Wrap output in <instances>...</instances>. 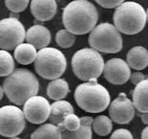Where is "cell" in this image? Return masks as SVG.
Returning a JSON list of instances; mask_svg holds the SVG:
<instances>
[{
	"mask_svg": "<svg viewBox=\"0 0 148 139\" xmlns=\"http://www.w3.org/2000/svg\"><path fill=\"white\" fill-rule=\"evenodd\" d=\"M26 127L23 112L16 105H4L0 108V135L6 138L21 134Z\"/></svg>",
	"mask_w": 148,
	"mask_h": 139,
	"instance_id": "cell-8",
	"label": "cell"
},
{
	"mask_svg": "<svg viewBox=\"0 0 148 139\" xmlns=\"http://www.w3.org/2000/svg\"><path fill=\"white\" fill-rule=\"evenodd\" d=\"M26 29L17 17H7L0 20V49L12 50L23 43Z\"/></svg>",
	"mask_w": 148,
	"mask_h": 139,
	"instance_id": "cell-9",
	"label": "cell"
},
{
	"mask_svg": "<svg viewBox=\"0 0 148 139\" xmlns=\"http://www.w3.org/2000/svg\"><path fill=\"white\" fill-rule=\"evenodd\" d=\"M31 139H61V131L53 123H45L32 133Z\"/></svg>",
	"mask_w": 148,
	"mask_h": 139,
	"instance_id": "cell-21",
	"label": "cell"
},
{
	"mask_svg": "<svg viewBox=\"0 0 148 139\" xmlns=\"http://www.w3.org/2000/svg\"><path fill=\"white\" fill-rule=\"evenodd\" d=\"M127 64L130 68L138 71L145 69L148 65V51L143 46H134L127 53Z\"/></svg>",
	"mask_w": 148,
	"mask_h": 139,
	"instance_id": "cell-16",
	"label": "cell"
},
{
	"mask_svg": "<svg viewBox=\"0 0 148 139\" xmlns=\"http://www.w3.org/2000/svg\"><path fill=\"white\" fill-rule=\"evenodd\" d=\"M109 105L110 119L114 123L127 124L130 123L135 116V107L132 101L128 99L124 93H120Z\"/></svg>",
	"mask_w": 148,
	"mask_h": 139,
	"instance_id": "cell-11",
	"label": "cell"
},
{
	"mask_svg": "<svg viewBox=\"0 0 148 139\" xmlns=\"http://www.w3.org/2000/svg\"><path fill=\"white\" fill-rule=\"evenodd\" d=\"M102 73L111 84L123 85L129 80L131 69L123 59L113 58L105 63Z\"/></svg>",
	"mask_w": 148,
	"mask_h": 139,
	"instance_id": "cell-12",
	"label": "cell"
},
{
	"mask_svg": "<svg viewBox=\"0 0 148 139\" xmlns=\"http://www.w3.org/2000/svg\"><path fill=\"white\" fill-rule=\"evenodd\" d=\"M110 139H133V136L129 130L119 128L111 134Z\"/></svg>",
	"mask_w": 148,
	"mask_h": 139,
	"instance_id": "cell-27",
	"label": "cell"
},
{
	"mask_svg": "<svg viewBox=\"0 0 148 139\" xmlns=\"http://www.w3.org/2000/svg\"><path fill=\"white\" fill-rule=\"evenodd\" d=\"M146 78H147L146 76L143 74V73H141V72H135L133 73H131L130 77H129L131 82H132V84H134V85H137L139 82H141L142 81L145 80Z\"/></svg>",
	"mask_w": 148,
	"mask_h": 139,
	"instance_id": "cell-29",
	"label": "cell"
},
{
	"mask_svg": "<svg viewBox=\"0 0 148 139\" xmlns=\"http://www.w3.org/2000/svg\"><path fill=\"white\" fill-rule=\"evenodd\" d=\"M73 113H74V109L70 102L64 100L55 101L52 105H50L49 119L51 123L58 127L62 124L64 118Z\"/></svg>",
	"mask_w": 148,
	"mask_h": 139,
	"instance_id": "cell-15",
	"label": "cell"
},
{
	"mask_svg": "<svg viewBox=\"0 0 148 139\" xmlns=\"http://www.w3.org/2000/svg\"><path fill=\"white\" fill-rule=\"evenodd\" d=\"M141 139H148V128L147 126L146 128H144V129L142 132L141 134Z\"/></svg>",
	"mask_w": 148,
	"mask_h": 139,
	"instance_id": "cell-31",
	"label": "cell"
},
{
	"mask_svg": "<svg viewBox=\"0 0 148 139\" xmlns=\"http://www.w3.org/2000/svg\"><path fill=\"white\" fill-rule=\"evenodd\" d=\"M92 118L90 116H84L80 118L81 125L75 131L60 130L61 139H92V129L91 122Z\"/></svg>",
	"mask_w": 148,
	"mask_h": 139,
	"instance_id": "cell-17",
	"label": "cell"
},
{
	"mask_svg": "<svg viewBox=\"0 0 148 139\" xmlns=\"http://www.w3.org/2000/svg\"><path fill=\"white\" fill-rule=\"evenodd\" d=\"M25 40L36 49L47 47L51 41L50 31L43 25H34L26 31Z\"/></svg>",
	"mask_w": 148,
	"mask_h": 139,
	"instance_id": "cell-14",
	"label": "cell"
},
{
	"mask_svg": "<svg viewBox=\"0 0 148 139\" xmlns=\"http://www.w3.org/2000/svg\"><path fill=\"white\" fill-rule=\"evenodd\" d=\"M30 0H5L6 8L12 13H19L27 9Z\"/></svg>",
	"mask_w": 148,
	"mask_h": 139,
	"instance_id": "cell-26",
	"label": "cell"
},
{
	"mask_svg": "<svg viewBox=\"0 0 148 139\" xmlns=\"http://www.w3.org/2000/svg\"><path fill=\"white\" fill-rule=\"evenodd\" d=\"M113 21V25L120 33L133 36L144 29L147 21V12L138 3L123 2L115 8Z\"/></svg>",
	"mask_w": 148,
	"mask_h": 139,
	"instance_id": "cell-3",
	"label": "cell"
},
{
	"mask_svg": "<svg viewBox=\"0 0 148 139\" xmlns=\"http://www.w3.org/2000/svg\"><path fill=\"white\" fill-rule=\"evenodd\" d=\"M80 125H81L80 118L73 113V114H69L64 118L63 123L61 125L58 126V128L60 130L65 129L68 131H75L79 128Z\"/></svg>",
	"mask_w": 148,
	"mask_h": 139,
	"instance_id": "cell-25",
	"label": "cell"
},
{
	"mask_svg": "<svg viewBox=\"0 0 148 139\" xmlns=\"http://www.w3.org/2000/svg\"><path fill=\"white\" fill-rule=\"evenodd\" d=\"M22 112L28 122L34 124H41L49 118L50 104L46 98L36 95L30 97L23 104Z\"/></svg>",
	"mask_w": 148,
	"mask_h": 139,
	"instance_id": "cell-10",
	"label": "cell"
},
{
	"mask_svg": "<svg viewBox=\"0 0 148 139\" xmlns=\"http://www.w3.org/2000/svg\"><path fill=\"white\" fill-rule=\"evenodd\" d=\"M34 63L37 74L47 80L60 77L67 68V60L64 53L58 49L48 46L37 51Z\"/></svg>",
	"mask_w": 148,
	"mask_h": 139,
	"instance_id": "cell-6",
	"label": "cell"
},
{
	"mask_svg": "<svg viewBox=\"0 0 148 139\" xmlns=\"http://www.w3.org/2000/svg\"><path fill=\"white\" fill-rule=\"evenodd\" d=\"M69 85L64 78H56L51 80L48 84L46 93L47 96L53 101L63 100L69 93Z\"/></svg>",
	"mask_w": 148,
	"mask_h": 139,
	"instance_id": "cell-20",
	"label": "cell"
},
{
	"mask_svg": "<svg viewBox=\"0 0 148 139\" xmlns=\"http://www.w3.org/2000/svg\"><path fill=\"white\" fill-rule=\"evenodd\" d=\"M40 83L35 74L26 68H17L7 76L3 81L4 94L12 103L23 105L27 100L38 94Z\"/></svg>",
	"mask_w": 148,
	"mask_h": 139,
	"instance_id": "cell-2",
	"label": "cell"
},
{
	"mask_svg": "<svg viewBox=\"0 0 148 139\" xmlns=\"http://www.w3.org/2000/svg\"><path fill=\"white\" fill-rule=\"evenodd\" d=\"M3 96H4V91H3V86L0 85V101L3 99Z\"/></svg>",
	"mask_w": 148,
	"mask_h": 139,
	"instance_id": "cell-32",
	"label": "cell"
},
{
	"mask_svg": "<svg viewBox=\"0 0 148 139\" xmlns=\"http://www.w3.org/2000/svg\"><path fill=\"white\" fill-rule=\"evenodd\" d=\"M141 119H142V122L144 124L147 125L148 123V114L147 113H142L141 114Z\"/></svg>",
	"mask_w": 148,
	"mask_h": 139,
	"instance_id": "cell-30",
	"label": "cell"
},
{
	"mask_svg": "<svg viewBox=\"0 0 148 139\" xmlns=\"http://www.w3.org/2000/svg\"><path fill=\"white\" fill-rule=\"evenodd\" d=\"M148 80L146 78L136 85L132 92V104L140 113H148Z\"/></svg>",
	"mask_w": 148,
	"mask_h": 139,
	"instance_id": "cell-18",
	"label": "cell"
},
{
	"mask_svg": "<svg viewBox=\"0 0 148 139\" xmlns=\"http://www.w3.org/2000/svg\"><path fill=\"white\" fill-rule=\"evenodd\" d=\"M95 1L101 7L107 9L115 8L123 2H125V0H95Z\"/></svg>",
	"mask_w": 148,
	"mask_h": 139,
	"instance_id": "cell-28",
	"label": "cell"
},
{
	"mask_svg": "<svg viewBox=\"0 0 148 139\" xmlns=\"http://www.w3.org/2000/svg\"><path fill=\"white\" fill-rule=\"evenodd\" d=\"M105 61L100 52L92 48L79 49L72 58L75 76L84 81L97 80L103 73Z\"/></svg>",
	"mask_w": 148,
	"mask_h": 139,
	"instance_id": "cell-5",
	"label": "cell"
},
{
	"mask_svg": "<svg viewBox=\"0 0 148 139\" xmlns=\"http://www.w3.org/2000/svg\"><path fill=\"white\" fill-rule=\"evenodd\" d=\"M88 42L91 48L100 53H119L123 49L121 33L109 22L96 25L90 31Z\"/></svg>",
	"mask_w": 148,
	"mask_h": 139,
	"instance_id": "cell-7",
	"label": "cell"
},
{
	"mask_svg": "<svg viewBox=\"0 0 148 139\" xmlns=\"http://www.w3.org/2000/svg\"><path fill=\"white\" fill-rule=\"evenodd\" d=\"M8 139H21L20 138H18V137H16V136H15V137H11V138H9Z\"/></svg>",
	"mask_w": 148,
	"mask_h": 139,
	"instance_id": "cell-33",
	"label": "cell"
},
{
	"mask_svg": "<svg viewBox=\"0 0 148 139\" xmlns=\"http://www.w3.org/2000/svg\"><path fill=\"white\" fill-rule=\"evenodd\" d=\"M37 49L29 43H21L14 48L13 58L18 64L28 65L36 60Z\"/></svg>",
	"mask_w": 148,
	"mask_h": 139,
	"instance_id": "cell-19",
	"label": "cell"
},
{
	"mask_svg": "<svg viewBox=\"0 0 148 139\" xmlns=\"http://www.w3.org/2000/svg\"><path fill=\"white\" fill-rule=\"evenodd\" d=\"M55 41L58 46L61 48H71L75 44L76 36L66 29H61L56 33Z\"/></svg>",
	"mask_w": 148,
	"mask_h": 139,
	"instance_id": "cell-24",
	"label": "cell"
},
{
	"mask_svg": "<svg viewBox=\"0 0 148 139\" xmlns=\"http://www.w3.org/2000/svg\"><path fill=\"white\" fill-rule=\"evenodd\" d=\"M58 9L56 0H32L31 12L33 16L40 21L53 19Z\"/></svg>",
	"mask_w": 148,
	"mask_h": 139,
	"instance_id": "cell-13",
	"label": "cell"
},
{
	"mask_svg": "<svg viewBox=\"0 0 148 139\" xmlns=\"http://www.w3.org/2000/svg\"><path fill=\"white\" fill-rule=\"evenodd\" d=\"M98 10L88 0H73L64 8L63 24L66 30L75 36H83L96 26Z\"/></svg>",
	"mask_w": 148,
	"mask_h": 139,
	"instance_id": "cell-1",
	"label": "cell"
},
{
	"mask_svg": "<svg viewBox=\"0 0 148 139\" xmlns=\"http://www.w3.org/2000/svg\"><path fill=\"white\" fill-rule=\"evenodd\" d=\"M74 99L77 105L87 113L103 112L110 103V95L97 80L85 81L77 86Z\"/></svg>",
	"mask_w": 148,
	"mask_h": 139,
	"instance_id": "cell-4",
	"label": "cell"
},
{
	"mask_svg": "<svg viewBox=\"0 0 148 139\" xmlns=\"http://www.w3.org/2000/svg\"><path fill=\"white\" fill-rule=\"evenodd\" d=\"M15 69L13 56L8 50L0 49V77H7Z\"/></svg>",
	"mask_w": 148,
	"mask_h": 139,
	"instance_id": "cell-23",
	"label": "cell"
},
{
	"mask_svg": "<svg viewBox=\"0 0 148 139\" xmlns=\"http://www.w3.org/2000/svg\"><path fill=\"white\" fill-rule=\"evenodd\" d=\"M113 128V121L106 115H100L92 119L91 129L97 135L107 136L110 134Z\"/></svg>",
	"mask_w": 148,
	"mask_h": 139,
	"instance_id": "cell-22",
	"label": "cell"
}]
</instances>
